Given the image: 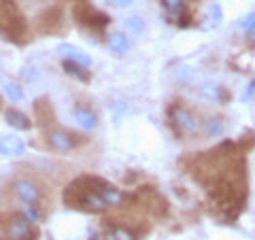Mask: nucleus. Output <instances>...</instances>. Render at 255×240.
Masks as SVG:
<instances>
[{"mask_svg": "<svg viewBox=\"0 0 255 240\" xmlns=\"http://www.w3.org/2000/svg\"><path fill=\"white\" fill-rule=\"evenodd\" d=\"M107 181L98 177H81L75 183H70L64 191V202L70 209H81V211H105L109 204L102 198V189H105Z\"/></svg>", "mask_w": 255, "mask_h": 240, "instance_id": "nucleus-1", "label": "nucleus"}, {"mask_svg": "<svg viewBox=\"0 0 255 240\" xmlns=\"http://www.w3.org/2000/svg\"><path fill=\"white\" fill-rule=\"evenodd\" d=\"M23 28L26 26H23V19L13 0H0V32H4L6 36L19 38L23 34Z\"/></svg>", "mask_w": 255, "mask_h": 240, "instance_id": "nucleus-2", "label": "nucleus"}, {"mask_svg": "<svg viewBox=\"0 0 255 240\" xmlns=\"http://www.w3.org/2000/svg\"><path fill=\"white\" fill-rule=\"evenodd\" d=\"M0 226L4 228L6 236L11 240H34L36 238V230L26 215H11V217H6V223H0Z\"/></svg>", "mask_w": 255, "mask_h": 240, "instance_id": "nucleus-3", "label": "nucleus"}, {"mask_svg": "<svg viewBox=\"0 0 255 240\" xmlns=\"http://www.w3.org/2000/svg\"><path fill=\"white\" fill-rule=\"evenodd\" d=\"M170 123L174 127V132L183 134V136L194 134L198 130V119L194 117V113L185 107H179V105H174L170 109Z\"/></svg>", "mask_w": 255, "mask_h": 240, "instance_id": "nucleus-4", "label": "nucleus"}, {"mask_svg": "<svg viewBox=\"0 0 255 240\" xmlns=\"http://www.w3.org/2000/svg\"><path fill=\"white\" fill-rule=\"evenodd\" d=\"M75 17L81 23H85V26H92V28H105L109 23V17L105 13L96 11V9H92V6H87V4L75 6Z\"/></svg>", "mask_w": 255, "mask_h": 240, "instance_id": "nucleus-5", "label": "nucleus"}, {"mask_svg": "<svg viewBox=\"0 0 255 240\" xmlns=\"http://www.w3.org/2000/svg\"><path fill=\"white\" fill-rule=\"evenodd\" d=\"M47 140H49V145L55 149V151H73L79 140L75 134H70L66 130H53L49 132V136H47Z\"/></svg>", "mask_w": 255, "mask_h": 240, "instance_id": "nucleus-6", "label": "nucleus"}, {"mask_svg": "<svg viewBox=\"0 0 255 240\" xmlns=\"http://www.w3.org/2000/svg\"><path fill=\"white\" fill-rule=\"evenodd\" d=\"M15 194L19 196L23 204H38V200H41V189L32 181H26V179L15 183Z\"/></svg>", "mask_w": 255, "mask_h": 240, "instance_id": "nucleus-7", "label": "nucleus"}, {"mask_svg": "<svg viewBox=\"0 0 255 240\" xmlns=\"http://www.w3.org/2000/svg\"><path fill=\"white\" fill-rule=\"evenodd\" d=\"M58 53H62L66 60H73L77 64H81V66H85V68H90V64H92L90 55H87L85 51H81L79 47H73V45H60Z\"/></svg>", "mask_w": 255, "mask_h": 240, "instance_id": "nucleus-8", "label": "nucleus"}, {"mask_svg": "<svg viewBox=\"0 0 255 240\" xmlns=\"http://www.w3.org/2000/svg\"><path fill=\"white\" fill-rule=\"evenodd\" d=\"M26 145H23V140L17 138V136H4L2 140H0V153L2 155H21Z\"/></svg>", "mask_w": 255, "mask_h": 240, "instance_id": "nucleus-9", "label": "nucleus"}, {"mask_svg": "<svg viewBox=\"0 0 255 240\" xmlns=\"http://www.w3.org/2000/svg\"><path fill=\"white\" fill-rule=\"evenodd\" d=\"M73 115H75V119H77V123H79V125H81V127H83V130H94V127H96V123H98V121H96V115L92 113V111H90V109L77 107Z\"/></svg>", "mask_w": 255, "mask_h": 240, "instance_id": "nucleus-10", "label": "nucleus"}, {"mask_svg": "<svg viewBox=\"0 0 255 240\" xmlns=\"http://www.w3.org/2000/svg\"><path fill=\"white\" fill-rule=\"evenodd\" d=\"M109 49L117 53V55H124L128 49H130V41H128V36L122 34V32H115V34H111L109 36Z\"/></svg>", "mask_w": 255, "mask_h": 240, "instance_id": "nucleus-11", "label": "nucleus"}, {"mask_svg": "<svg viewBox=\"0 0 255 240\" xmlns=\"http://www.w3.org/2000/svg\"><path fill=\"white\" fill-rule=\"evenodd\" d=\"M162 4L172 21H179L185 17V2L183 0H162Z\"/></svg>", "mask_w": 255, "mask_h": 240, "instance_id": "nucleus-12", "label": "nucleus"}, {"mask_svg": "<svg viewBox=\"0 0 255 240\" xmlns=\"http://www.w3.org/2000/svg\"><path fill=\"white\" fill-rule=\"evenodd\" d=\"M6 121H9V125H13L15 130H30V119L26 117V113H21V111L9 109L6 111Z\"/></svg>", "mask_w": 255, "mask_h": 240, "instance_id": "nucleus-13", "label": "nucleus"}, {"mask_svg": "<svg viewBox=\"0 0 255 240\" xmlns=\"http://www.w3.org/2000/svg\"><path fill=\"white\" fill-rule=\"evenodd\" d=\"M64 70H66L70 77L79 79V81H90V73H87V68L81 66V64L73 62V60H64Z\"/></svg>", "mask_w": 255, "mask_h": 240, "instance_id": "nucleus-14", "label": "nucleus"}, {"mask_svg": "<svg viewBox=\"0 0 255 240\" xmlns=\"http://www.w3.org/2000/svg\"><path fill=\"white\" fill-rule=\"evenodd\" d=\"M105 240H136V236H134V232L132 230H128V228H113L107 234Z\"/></svg>", "mask_w": 255, "mask_h": 240, "instance_id": "nucleus-15", "label": "nucleus"}, {"mask_svg": "<svg viewBox=\"0 0 255 240\" xmlns=\"http://www.w3.org/2000/svg\"><path fill=\"white\" fill-rule=\"evenodd\" d=\"M204 132H206V136H219V134L223 132V121H221L219 117L209 119V121H206Z\"/></svg>", "mask_w": 255, "mask_h": 240, "instance_id": "nucleus-16", "label": "nucleus"}, {"mask_svg": "<svg viewBox=\"0 0 255 240\" xmlns=\"http://www.w3.org/2000/svg\"><path fill=\"white\" fill-rule=\"evenodd\" d=\"M6 96L13 100V102H21L23 100V92H21V87L17 83H6Z\"/></svg>", "mask_w": 255, "mask_h": 240, "instance_id": "nucleus-17", "label": "nucleus"}, {"mask_svg": "<svg viewBox=\"0 0 255 240\" xmlns=\"http://www.w3.org/2000/svg\"><path fill=\"white\" fill-rule=\"evenodd\" d=\"M23 215H26L30 221H38V219H41V211L36 209V204H26V206H23Z\"/></svg>", "mask_w": 255, "mask_h": 240, "instance_id": "nucleus-18", "label": "nucleus"}, {"mask_svg": "<svg viewBox=\"0 0 255 240\" xmlns=\"http://www.w3.org/2000/svg\"><path fill=\"white\" fill-rule=\"evenodd\" d=\"M241 26H243L245 30H249V32H255V13H251L249 17H245V19L241 21Z\"/></svg>", "mask_w": 255, "mask_h": 240, "instance_id": "nucleus-19", "label": "nucleus"}, {"mask_svg": "<svg viewBox=\"0 0 255 240\" xmlns=\"http://www.w3.org/2000/svg\"><path fill=\"white\" fill-rule=\"evenodd\" d=\"M128 28H132V30L140 32V30H142V21H140V17H130V19H128Z\"/></svg>", "mask_w": 255, "mask_h": 240, "instance_id": "nucleus-20", "label": "nucleus"}, {"mask_svg": "<svg viewBox=\"0 0 255 240\" xmlns=\"http://www.w3.org/2000/svg\"><path fill=\"white\" fill-rule=\"evenodd\" d=\"M209 13H211V17H213L215 21H219V19H221V9H219V4H213Z\"/></svg>", "mask_w": 255, "mask_h": 240, "instance_id": "nucleus-21", "label": "nucleus"}, {"mask_svg": "<svg viewBox=\"0 0 255 240\" xmlns=\"http://www.w3.org/2000/svg\"><path fill=\"white\" fill-rule=\"evenodd\" d=\"M107 2L115 6H128V4H132V0H107Z\"/></svg>", "mask_w": 255, "mask_h": 240, "instance_id": "nucleus-22", "label": "nucleus"}]
</instances>
